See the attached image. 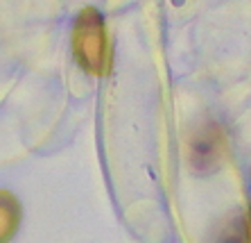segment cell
<instances>
[{"label":"cell","instance_id":"3","mask_svg":"<svg viewBox=\"0 0 251 243\" xmlns=\"http://www.w3.org/2000/svg\"><path fill=\"white\" fill-rule=\"evenodd\" d=\"M21 225V205L9 191H0V243H9Z\"/></svg>","mask_w":251,"mask_h":243},{"label":"cell","instance_id":"2","mask_svg":"<svg viewBox=\"0 0 251 243\" xmlns=\"http://www.w3.org/2000/svg\"><path fill=\"white\" fill-rule=\"evenodd\" d=\"M222 154H224V137L217 127H208V130L199 132L193 139L190 159H193V166H197L199 171H210V168L220 166Z\"/></svg>","mask_w":251,"mask_h":243},{"label":"cell","instance_id":"1","mask_svg":"<svg viewBox=\"0 0 251 243\" xmlns=\"http://www.w3.org/2000/svg\"><path fill=\"white\" fill-rule=\"evenodd\" d=\"M73 50L84 71L93 75H106L111 71V46L106 36L104 21L98 9L86 7L75 21L73 32Z\"/></svg>","mask_w":251,"mask_h":243},{"label":"cell","instance_id":"4","mask_svg":"<svg viewBox=\"0 0 251 243\" xmlns=\"http://www.w3.org/2000/svg\"><path fill=\"white\" fill-rule=\"evenodd\" d=\"M249 243H251V223H249Z\"/></svg>","mask_w":251,"mask_h":243}]
</instances>
